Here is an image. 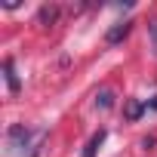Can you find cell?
<instances>
[{
  "mask_svg": "<svg viewBox=\"0 0 157 157\" xmlns=\"http://www.w3.org/2000/svg\"><path fill=\"white\" fill-rule=\"evenodd\" d=\"M148 108H151V111H157V96H154V99L148 102Z\"/></svg>",
  "mask_w": 157,
  "mask_h": 157,
  "instance_id": "obj_9",
  "label": "cell"
},
{
  "mask_svg": "<svg viewBox=\"0 0 157 157\" xmlns=\"http://www.w3.org/2000/svg\"><path fill=\"white\" fill-rule=\"evenodd\" d=\"M28 142H31V129H28V126L13 123V126L6 129V145H10V151H19V148H25Z\"/></svg>",
  "mask_w": 157,
  "mask_h": 157,
  "instance_id": "obj_1",
  "label": "cell"
},
{
  "mask_svg": "<svg viewBox=\"0 0 157 157\" xmlns=\"http://www.w3.org/2000/svg\"><path fill=\"white\" fill-rule=\"evenodd\" d=\"M129 31H132V22H117V25H111V28L105 31V43H108V46H117L120 40H126Z\"/></svg>",
  "mask_w": 157,
  "mask_h": 157,
  "instance_id": "obj_2",
  "label": "cell"
},
{
  "mask_svg": "<svg viewBox=\"0 0 157 157\" xmlns=\"http://www.w3.org/2000/svg\"><path fill=\"white\" fill-rule=\"evenodd\" d=\"M3 77H6V86H10V93H19V90H22V83H19V74H16V68H13V59H3Z\"/></svg>",
  "mask_w": 157,
  "mask_h": 157,
  "instance_id": "obj_3",
  "label": "cell"
},
{
  "mask_svg": "<svg viewBox=\"0 0 157 157\" xmlns=\"http://www.w3.org/2000/svg\"><path fill=\"white\" fill-rule=\"evenodd\" d=\"M56 19H59V6H56V3L40 6V13H37V22H40V25H56Z\"/></svg>",
  "mask_w": 157,
  "mask_h": 157,
  "instance_id": "obj_4",
  "label": "cell"
},
{
  "mask_svg": "<svg viewBox=\"0 0 157 157\" xmlns=\"http://www.w3.org/2000/svg\"><path fill=\"white\" fill-rule=\"evenodd\" d=\"M148 34H151V43H154V52H157V19L148 25Z\"/></svg>",
  "mask_w": 157,
  "mask_h": 157,
  "instance_id": "obj_8",
  "label": "cell"
},
{
  "mask_svg": "<svg viewBox=\"0 0 157 157\" xmlns=\"http://www.w3.org/2000/svg\"><path fill=\"white\" fill-rule=\"evenodd\" d=\"M31 157H37V154H31Z\"/></svg>",
  "mask_w": 157,
  "mask_h": 157,
  "instance_id": "obj_10",
  "label": "cell"
},
{
  "mask_svg": "<svg viewBox=\"0 0 157 157\" xmlns=\"http://www.w3.org/2000/svg\"><path fill=\"white\" fill-rule=\"evenodd\" d=\"M111 105H114V93H111V90H102V93H96V108L108 111Z\"/></svg>",
  "mask_w": 157,
  "mask_h": 157,
  "instance_id": "obj_7",
  "label": "cell"
},
{
  "mask_svg": "<svg viewBox=\"0 0 157 157\" xmlns=\"http://www.w3.org/2000/svg\"><path fill=\"white\" fill-rule=\"evenodd\" d=\"M105 136H108V132H105V129H99V132H93V136H90V142H86V148H83V154H80V157H96V151H99V145H102V142H105Z\"/></svg>",
  "mask_w": 157,
  "mask_h": 157,
  "instance_id": "obj_6",
  "label": "cell"
},
{
  "mask_svg": "<svg viewBox=\"0 0 157 157\" xmlns=\"http://www.w3.org/2000/svg\"><path fill=\"white\" fill-rule=\"evenodd\" d=\"M145 111H148V105H145V102H139V99H129V102H126V108H123L126 120H139Z\"/></svg>",
  "mask_w": 157,
  "mask_h": 157,
  "instance_id": "obj_5",
  "label": "cell"
}]
</instances>
